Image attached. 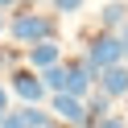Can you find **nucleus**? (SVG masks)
Returning a JSON list of instances; mask_svg holds the SVG:
<instances>
[{
	"label": "nucleus",
	"instance_id": "obj_13",
	"mask_svg": "<svg viewBox=\"0 0 128 128\" xmlns=\"http://www.w3.org/2000/svg\"><path fill=\"white\" fill-rule=\"evenodd\" d=\"M54 8H58V12H78L83 0H54Z\"/></svg>",
	"mask_w": 128,
	"mask_h": 128
},
{
	"label": "nucleus",
	"instance_id": "obj_12",
	"mask_svg": "<svg viewBox=\"0 0 128 128\" xmlns=\"http://www.w3.org/2000/svg\"><path fill=\"white\" fill-rule=\"evenodd\" d=\"M95 128H128V120H124V116H103Z\"/></svg>",
	"mask_w": 128,
	"mask_h": 128
},
{
	"label": "nucleus",
	"instance_id": "obj_14",
	"mask_svg": "<svg viewBox=\"0 0 128 128\" xmlns=\"http://www.w3.org/2000/svg\"><path fill=\"white\" fill-rule=\"evenodd\" d=\"M120 42H124V62H128V21L120 25Z\"/></svg>",
	"mask_w": 128,
	"mask_h": 128
},
{
	"label": "nucleus",
	"instance_id": "obj_7",
	"mask_svg": "<svg viewBox=\"0 0 128 128\" xmlns=\"http://www.w3.org/2000/svg\"><path fill=\"white\" fill-rule=\"evenodd\" d=\"M99 91L108 95V99H120V95H128V66H124V62H116V66L99 70Z\"/></svg>",
	"mask_w": 128,
	"mask_h": 128
},
{
	"label": "nucleus",
	"instance_id": "obj_4",
	"mask_svg": "<svg viewBox=\"0 0 128 128\" xmlns=\"http://www.w3.org/2000/svg\"><path fill=\"white\" fill-rule=\"evenodd\" d=\"M50 108L58 112V120H62L66 128H78V124H87V103L78 99V95H70V91H58V95L50 99Z\"/></svg>",
	"mask_w": 128,
	"mask_h": 128
},
{
	"label": "nucleus",
	"instance_id": "obj_11",
	"mask_svg": "<svg viewBox=\"0 0 128 128\" xmlns=\"http://www.w3.org/2000/svg\"><path fill=\"white\" fill-rule=\"evenodd\" d=\"M124 21H128V4H108L103 8V29H116Z\"/></svg>",
	"mask_w": 128,
	"mask_h": 128
},
{
	"label": "nucleus",
	"instance_id": "obj_10",
	"mask_svg": "<svg viewBox=\"0 0 128 128\" xmlns=\"http://www.w3.org/2000/svg\"><path fill=\"white\" fill-rule=\"evenodd\" d=\"M108 103H112V99H108L103 91H95V95H91V103H87V128H95L103 116H108Z\"/></svg>",
	"mask_w": 128,
	"mask_h": 128
},
{
	"label": "nucleus",
	"instance_id": "obj_16",
	"mask_svg": "<svg viewBox=\"0 0 128 128\" xmlns=\"http://www.w3.org/2000/svg\"><path fill=\"white\" fill-rule=\"evenodd\" d=\"M4 116H8V108H0V124H4Z\"/></svg>",
	"mask_w": 128,
	"mask_h": 128
},
{
	"label": "nucleus",
	"instance_id": "obj_1",
	"mask_svg": "<svg viewBox=\"0 0 128 128\" xmlns=\"http://www.w3.org/2000/svg\"><path fill=\"white\" fill-rule=\"evenodd\" d=\"M8 33L17 37L21 46H33V42L54 37V21L46 17V12H17V17L8 21Z\"/></svg>",
	"mask_w": 128,
	"mask_h": 128
},
{
	"label": "nucleus",
	"instance_id": "obj_8",
	"mask_svg": "<svg viewBox=\"0 0 128 128\" xmlns=\"http://www.w3.org/2000/svg\"><path fill=\"white\" fill-rule=\"evenodd\" d=\"M29 66L33 70H46V66H54V62H62V46L54 42V37H46V42H33L29 46Z\"/></svg>",
	"mask_w": 128,
	"mask_h": 128
},
{
	"label": "nucleus",
	"instance_id": "obj_3",
	"mask_svg": "<svg viewBox=\"0 0 128 128\" xmlns=\"http://www.w3.org/2000/svg\"><path fill=\"white\" fill-rule=\"evenodd\" d=\"M0 128H62V124H58V120L50 116V112H42L37 103H25V108L8 112Z\"/></svg>",
	"mask_w": 128,
	"mask_h": 128
},
{
	"label": "nucleus",
	"instance_id": "obj_6",
	"mask_svg": "<svg viewBox=\"0 0 128 128\" xmlns=\"http://www.w3.org/2000/svg\"><path fill=\"white\" fill-rule=\"evenodd\" d=\"M8 83H12V91H17L25 103H37V99H46V83L33 74V70H12V74H8Z\"/></svg>",
	"mask_w": 128,
	"mask_h": 128
},
{
	"label": "nucleus",
	"instance_id": "obj_17",
	"mask_svg": "<svg viewBox=\"0 0 128 128\" xmlns=\"http://www.w3.org/2000/svg\"><path fill=\"white\" fill-rule=\"evenodd\" d=\"M4 29H8V21H4V17H0V33H4Z\"/></svg>",
	"mask_w": 128,
	"mask_h": 128
},
{
	"label": "nucleus",
	"instance_id": "obj_15",
	"mask_svg": "<svg viewBox=\"0 0 128 128\" xmlns=\"http://www.w3.org/2000/svg\"><path fill=\"white\" fill-rule=\"evenodd\" d=\"M8 8H17V0H0V12H8Z\"/></svg>",
	"mask_w": 128,
	"mask_h": 128
},
{
	"label": "nucleus",
	"instance_id": "obj_9",
	"mask_svg": "<svg viewBox=\"0 0 128 128\" xmlns=\"http://www.w3.org/2000/svg\"><path fill=\"white\" fill-rule=\"evenodd\" d=\"M42 83H46V91H66V66H62V62H54V66H46L42 70Z\"/></svg>",
	"mask_w": 128,
	"mask_h": 128
},
{
	"label": "nucleus",
	"instance_id": "obj_5",
	"mask_svg": "<svg viewBox=\"0 0 128 128\" xmlns=\"http://www.w3.org/2000/svg\"><path fill=\"white\" fill-rule=\"evenodd\" d=\"M95 83H99V70H95L87 58H83V62H70V66H66V91H70V95H78V99H83V95L91 91Z\"/></svg>",
	"mask_w": 128,
	"mask_h": 128
},
{
	"label": "nucleus",
	"instance_id": "obj_2",
	"mask_svg": "<svg viewBox=\"0 0 128 128\" xmlns=\"http://www.w3.org/2000/svg\"><path fill=\"white\" fill-rule=\"evenodd\" d=\"M87 62H91L95 70H108V66H116V62H124V42H120V33H99L91 42V50H87Z\"/></svg>",
	"mask_w": 128,
	"mask_h": 128
}]
</instances>
